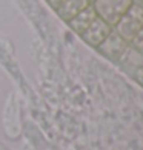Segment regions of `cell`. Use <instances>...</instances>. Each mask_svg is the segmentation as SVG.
I'll use <instances>...</instances> for the list:
<instances>
[{"mask_svg": "<svg viewBox=\"0 0 143 150\" xmlns=\"http://www.w3.org/2000/svg\"><path fill=\"white\" fill-rule=\"evenodd\" d=\"M46 2L49 3V6H51V8L57 9L59 6H62V5H63V3L66 2V0H46Z\"/></svg>", "mask_w": 143, "mask_h": 150, "instance_id": "cell-9", "label": "cell"}, {"mask_svg": "<svg viewBox=\"0 0 143 150\" xmlns=\"http://www.w3.org/2000/svg\"><path fill=\"white\" fill-rule=\"evenodd\" d=\"M128 47H129V43L120 34H117L112 29L109 35L97 46V51L112 61H120V58L123 57V54L126 52Z\"/></svg>", "mask_w": 143, "mask_h": 150, "instance_id": "cell-3", "label": "cell"}, {"mask_svg": "<svg viewBox=\"0 0 143 150\" xmlns=\"http://www.w3.org/2000/svg\"><path fill=\"white\" fill-rule=\"evenodd\" d=\"M97 17H99V16H97V12H95L94 6H92V3H91L89 6H86L83 11H80L74 18H71L69 22H68V25H69V28L76 32V34L82 35V34H83L88 28H89V25H91Z\"/></svg>", "mask_w": 143, "mask_h": 150, "instance_id": "cell-5", "label": "cell"}, {"mask_svg": "<svg viewBox=\"0 0 143 150\" xmlns=\"http://www.w3.org/2000/svg\"><path fill=\"white\" fill-rule=\"evenodd\" d=\"M143 28V5L132 3L123 17L119 20V23L114 26V31L120 34L128 43L132 42V38L137 35V32Z\"/></svg>", "mask_w": 143, "mask_h": 150, "instance_id": "cell-1", "label": "cell"}, {"mask_svg": "<svg viewBox=\"0 0 143 150\" xmlns=\"http://www.w3.org/2000/svg\"><path fill=\"white\" fill-rule=\"evenodd\" d=\"M89 5H91L89 0H66L62 6H59L56 9V12L63 22L68 23L71 18H74L80 11H83L86 6H89Z\"/></svg>", "mask_w": 143, "mask_h": 150, "instance_id": "cell-6", "label": "cell"}, {"mask_svg": "<svg viewBox=\"0 0 143 150\" xmlns=\"http://www.w3.org/2000/svg\"><path fill=\"white\" fill-rule=\"evenodd\" d=\"M112 29H114V28H112L111 25H108L103 18L97 17V18H95L94 22L89 25V28H88L83 34H82L80 37L85 40V43H88L89 46H92V47H95V49H97V46L103 42L108 35H109Z\"/></svg>", "mask_w": 143, "mask_h": 150, "instance_id": "cell-4", "label": "cell"}, {"mask_svg": "<svg viewBox=\"0 0 143 150\" xmlns=\"http://www.w3.org/2000/svg\"><path fill=\"white\" fill-rule=\"evenodd\" d=\"M129 45H131L139 54H142V55H143V28L137 32V35L132 38V42L129 43Z\"/></svg>", "mask_w": 143, "mask_h": 150, "instance_id": "cell-7", "label": "cell"}, {"mask_svg": "<svg viewBox=\"0 0 143 150\" xmlns=\"http://www.w3.org/2000/svg\"><path fill=\"white\" fill-rule=\"evenodd\" d=\"M89 2H91V3H92V2H94V0H89Z\"/></svg>", "mask_w": 143, "mask_h": 150, "instance_id": "cell-11", "label": "cell"}, {"mask_svg": "<svg viewBox=\"0 0 143 150\" xmlns=\"http://www.w3.org/2000/svg\"><path fill=\"white\" fill-rule=\"evenodd\" d=\"M135 3H139V5H143V0H134Z\"/></svg>", "mask_w": 143, "mask_h": 150, "instance_id": "cell-10", "label": "cell"}, {"mask_svg": "<svg viewBox=\"0 0 143 150\" xmlns=\"http://www.w3.org/2000/svg\"><path fill=\"white\" fill-rule=\"evenodd\" d=\"M132 3L134 0H94L92 6L97 16L114 28Z\"/></svg>", "mask_w": 143, "mask_h": 150, "instance_id": "cell-2", "label": "cell"}, {"mask_svg": "<svg viewBox=\"0 0 143 150\" xmlns=\"http://www.w3.org/2000/svg\"><path fill=\"white\" fill-rule=\"evenodd\" d=\"M134 77H135V80H137V83H140V84L143 86V66H140V67H137V69H135Z\"/></svg>", "mask_w": 143, "mask_h": 150, "instance_id": "cell-8", "label": "cell"}]
</instances>
